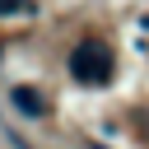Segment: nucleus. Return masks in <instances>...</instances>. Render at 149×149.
<instances>
[{"mask_svg":"<svg viewBox=\"0 0 149 149\" xmlns=\"http://www.w3.org/2000/svg\"><path fill=\"white\" fill-rule=\"evenodd\" d=\"M93 149H107V144H93Z\"/></svg>","mask_w":149,"mask_h":149,"instance_id":"20e7f679","label":"nucleus"},{"mask_svg":"<svg viewBox=\"0 0 149 149\" xmlns=\"http://www.w3.org/2000/svg\"><path fill=\"white\" fill-rule=\"evenodd\" d=\"M70 74L79 84H107L112 79V51L102 42H79L70 51Z\"/></svg>","mask_w":149,"mask_h":149,"instance_id":"f257e3e1","label":"nucleus"},{"mask_svg":"<svg viewBox=\"0 0 149 149\" xmlns=\"http://www.w3.org/2000/svg\"><path fill=\"white\" fill-rule=\"evenodd\" d=\"M9 98H14V107H19L23 116H47V102L37 98V88H14Z\"/></svg>","mask_w":149,"mask_h":149,"instance_id":"f03ea898","label":"nucleus"},{"mask_svg":"<svg viewBox=\"0 0 149 149\" xmlns=\"http://www.w3.org/2000/svg\"><path fill=\"white\" fill-rule=\"evenodd\" d=\"M19 5H23V0H0V14H14Z\"/></svg>","mask_w":149,"mask_h":149,"instance_id":"7ed1b4c3","label":"nucleus"}]
</instances>
